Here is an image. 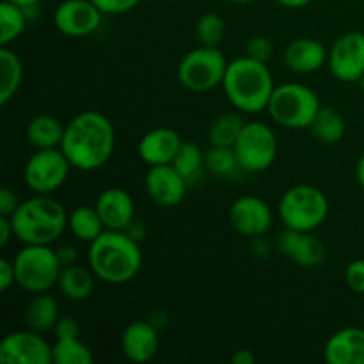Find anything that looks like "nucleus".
<instances>
[{"instance_id": "obj_24", "label": "nucleus", "mask_w": 364, "mask_h": 364, "mask_svg": "<svg viewBox=\"0 0 364 364\" xmlns=\"http://www.w3.org/2000/svg\"><path fill=\"white\" fill-rule=\"evenodd\" d=\"M64 128H66V124L60 123L57 117L50 116V114H38L27 123L25 135L36 149L60 148Z\"/></svg>"}, {"instance_id": "obj_28", "label": "nucleus", "mask_w": 364, "mask_h": 364, "mask_svg": "<svg viewBox=\"0 0 364 364\" xmlns=\"http://www.w3.org/2000/svg\"><path fill=\"white\" fill-rule=\"evenodd\" d=\"M28 14L23 7L2 0L0 2V46H9L16 41L27 27Z\"/></svg>"}, {"instance_id": "obj_33", "label": "nucleus", "mask_w": 364, "mask_h": 364, "mask_svg": "<svg viewBox=\"0 0 364 364\" xmlns=\"http://www.w3.org/2000/svg\"><path fill=\"white\" fill-rule=\"evenodd\" d=\"M226 36V21L217 13H205L196 23V38L201 46L219 48Z\"/></svg>"}, {"instance_id": "obj_40", "label": "nucleus", "mask_w": 364, "mask_h": 364, "mask_svg": "<svg viewBox=\"0 0 364 364\" xmlns=\"http://www.w3.org/2000/svg\"><path fill=\"white\" fill-rule=\"evenodd\" d=\"M55 252H57V258H59L60 265L63 267L73 265V263L78 262L77 247H73V245H60V247L55 249Z\"/></svg>"}, {"instance_id": "obj_9", "label": "nucleus", "mask_w": 364, "mask_h": 364, "mask_svg": "<svg viewBox=\"0 0 364 364\" xmlns=\"http://www.w3.org/2000/svg\"><path fill=\"white\" fill-rule=\"evenodd\" d=\"M233 148L242 171L263 173L272 167L279 144L269 124L263 121H245Z\"/></svg>"}, {"instance_id": "obj_7", "label": "nucleus", "mask_w": 364, "mask_h": 364, "mask_svg": "<svg viewBox=\"0 0 364 364\" xmlns=\"http://www.w3.org/2000/svg\"><path fill=\"white\" fill-rule=\"evenodd\" d=\"M16 284L28 294H45L59 283L63 265L50 245H23L14 256Z\"/></svg>"}, {"instance_id": "obj_5", "label": "nucleus", "mask_w": 364, "mask_h": 364, "mask_svg": "<svg viewBox=\"0 0 364 364\" xmlns=\"http://www.w3.org/2000/svg\"><path fill=\"white\" fill-rule=\"evenodd\" d=\"M277 213L288 230L316 231L329 217V199L318 187L295 185L281 196Z\"/></svg>"}, {"instance_id": "obj_20", "label": "nucleus", "mask_w": 364, "mask_h": 364, "mask_svg": "<svg viewBox=\"0 0 364 364\" xmlns=\"http://www.w3.org/2000/svg\"><path fill=\"white\" fill-rule=\"evenodd\" d=\"M323 358L329 364H364V329L343 327L327 340Z\"/></svg>"}, {"instance_id": "obj_27", "label": "nucleus", "mask_w": 364, "mask_h": 364, "mask_svg": "<svg viewBox=\"0 0 364 364\" xmlns=\"http://www.w3.org/2000/svg\"><path fill=\"white\" fill-rule=\"evenodd\" d=\"M309 130H311L313 137L322 144H336L345 137L347 124H345L343 116L333 107H320Z\"/></svg>"}, {"instance_id": "obj_14", "label": "nucleus", "mask_w": 364, "mask_h": 364, "mask_svg": "<svg viewBox=\"0 0 364 364\" xmlns=\"http://www.w3.org/2000/svg\"><path fill=\"white\" fill-rule=\"evenodd\" d=\"M230 223L237 233L259 238L272 228L274 213L265 199L258 196H240L230 208Z\"/></svg>"}, {"instance_id": "obj_10", "label": "nucleus", "mask_w": 364, "mask_h": 364, "mask_svg": "<svg viewBox=\"0 0 364 364\" xmlns=\"http://www.w3.org/2000/svg\"><path fill=\"white\" fill-rule=\"evenodd\" d=\"M73 169L60 148L38 149L23 167V181L34 194H53L66 183Z\"/></svg>"}, {"instance_id": "obj_15", "label": "nucleus", "mask_w": 364, "mask_h": 364, "mask_svg": "<svg viewBox=\"0 0 364 364\" xmlns=\"http://www.w3.org/2000/svg\"><path fill=\"white\" fill-rule=\"evenodd\" d=\"M277 251L302 269H316L326 259V245L315 237V231L284 228L277 237Z\"/></svg>"}, {"instance_id": "obj_47", "label": "nucleus", "mask_w": 364, "mask_h": 364, "mask_svg": "<svg viewBox=\"0 0 364 364\" xmlns=\"http://www.w3.org/2000/svg\"><path fill=\"white\" fill-rule=\"evenodd\" d=\"M359 85H361V89H363V91H364V75H363V78H361V80H359Z\"/></svg>"}, {"instance_id": "obj_6", "label": "nucleus", "mask_w": 364, "mask_h": 364, "mask_svg": "<svg viewBox=\"0 0 364 364\" xmlns=\"http://www.w3.org/2000/svg\"><path fill=\"white\" fill-rule=\"evenodd\" d=\"M320 107L322 103L311 87L299 82H288V84L276 85L267 110L274 123L279 127L304 130L311 127Z\"/></svg>"}, {"instance_id": "obj_11", "label": "nucleus", "mask_w": 364, "mask_h": 364, "mask_svg": "<svg viewBox=\"0 0 364 364\" xmlns=\"http://www.w3.org/2000/svg\"><path fill=\"white\" fill-rule=\"evenodd\" d=\"M327 66L334 78L345 84L359 82L364 75V32L352 31L333 43Z\"/></svg>"}, {"instance_id": "obj_13", "label": "nucleus", "mask_w": 364, "mask_h": 364, "mask_svg": "<svg viewBox=\"0 0 364 364\" xmlns=\"http://www.w3.org/2000/svg\"><path fill=\"white\" fill-rule=\"evenodd\" d=\"M103 16L92 0H63L53 13V25L68 38H85L98 31Z\"/></svg>"}, {"instance_id": "obj_2", "label": "nucleus", "mask_w": 364, "mask_h": 364, "mask_svg": "<svg viewBox=\"0 0 364 364\" xmlns=\"http://www.w3.org/2000/svg\"><path fill=\"white\" fill-rule=\"evenodd\" d=\"M87 259L95 276L112 287L130 283L142 269L141 245L127 231H103L89 244Z\"/></svg>"}, {"instance_id": "obj_32", "label": "nucleus", "mask_w": 364, "mask_h": 364, "mask_svg": "<svg viewBox=\"0 0 364 364\" xmlns=\"http://www.w3.org/2000/svg\"><path fill=\"white\" fill-rule=\"evenodd\" d=\"M206 171L219 178H233L238 171H242L235 148L224 146H210L205 153Z\"/></svg>"}, {"instance_id": "obj_26", "label": "nucleus", "mask_w": 364, "mask_h": 364, "mask_svg": "<svg viewBox=\"0 0 364 364\" xmlns=\"http://www.w3.org/2000/svg\"><path fill=\"white\" fill-rule=\"evenodd\" d=\"M68 230L77 240L91 244L105 231V224L96 206L82 205L68 213Z\"/></svg>"}, {"instance_id": "obj_44", "label": "nucleus", "mask_w": 364, "mask_h": 364, "mask_svg": "<svg viewBox=\"0 0 364 364\" xmlns=\"http://www.w3.org/2000/svg\"><path fill=\"white\" fill-rule=\"evenodd\" d=\"M355 180H358V185L364 192V153L359 156L358 164H355Z\"/></svg>"}, {"instance_id": "obj_29", "label": "nucleus", "mask_w": 364, "mask_h": 364, "mask_svg": "<svg viewBox=\"0 0 364 364\" xmlns=\"http://www.w3.org/2000/svg\"><path fill=\"white\" fill-rule=\"evenodd\" d=\"M245 121L238 112H226L217 116L208 127V142L210 146H224L233 148L244 128Z\"/></svg>"}, {"instance_id": "obj_45", "label": "nucleus", "mask_w": 364, "mask_h": 364, "mask_svg": "<svg viewBox=\"0 0 364 364\" xmlns=\"http://www.w3.org/2000/svg\"><path fill=\"white\" fill-rule=\"evenodd\" d=\"M9 2L16 4V6L23 7V9H36V6H38L41 0H9Z\"/></svg>"}, {"instance_id": "obj_17", "label": "nucleus", "mask_w": 364, "mask_h": 364, "mask_svg": "<svg viewBox=\"0 0 364 364\" xmlns=\"http://www.w3.org/2000/svg\"><path fill=\"white\" fill-rule=\"evenodd\" d=\"M105 230L127 231L134 223L135 205L132 196L121 187H109L100 192L95 203Z\"/></svg>"}, {"instance_id": "obj_3", "label": "nucleus", "mask_w": 364, "mask_h": 364, "mask_svg": "<svg viewBox=\"0 0 364 364\" xmlns=\"http://www.w3.org/2000/svg\"><path fill=\"white\" fill-rule=\"evenodd\" d=\"M220 87L238 112L258 114L269 107L276 84L267 63L244 55L230 60Z\"/></svg>"}, {"instance_id": "obj_18", "label": "nucleus", "mask_w": 364, "mask_h": 364, "mask_svg": "<svg viewBox=\"0 0 364 364\" xmlns=\"http://www.w3.org/2000/svg\"><path fill=\"white\" fill-rule=\"evenodd\" d=\"M181 142L183 141L176 130L159 127L142 135L137 144V153L142 162L148 164L149 167L166 166V164H173Z\"/></svg>"}, {"instance_id": "obj_38", "label": "nucleus", "mask_w": 364, "mask_h": 364, "mask_svg": "<svg viewBox=\"0 0 364 364\" xmlns=\"http://www.w3.org/2000/svg\"><path fill=\"white\" fill-rule=\"evenodd\" d=\"M20 199H18L16 192L11 191L9 187L0 188V215L11 217L16 208L20 206Z\"/></svg>"}, {"instance_id": "obj_37", "label": "nucleus", "mask_w": 364, "mask_h": 364, "mask_svg": "<svg viewBox=\"0 0 364 364\" xmlns=\"http://www.w3.org/2000/svg\"><path fill=\"white\" fill-rule=\"evenodd\" d=\"M55 340H66V338H80V326L73 316H60L53 327Z\"/></svg>"}, {"instance_id": "obj_8", "label": "nucleus", "mask_w": 364, "mask_h": 364, "mask_svg": "<svg viewBox=\"0 0 364 364\" xmlns=\"http://www.w3.org/2000/svg\"><path fill=\"white\" fill-rule=\"evenodd\" d=\"M228 64L219 48L199 45L181 57L176 70L178 82L187 91L208 92L223 85Z\"/></svg>"}, {"instance_id": "obj_1", "label": "nucleus", "mask_w": 364, "mask_h": 364, "mask_svg": "<svg viewBox=\"0 0 364 364\" xmlns=\"http://www.w3.org/2000/svg\"><path fill=\"white\" fill-rule=\"evenodd\" d=\"M60 149L73 169L82 173L102 169L112 159L116 149V130L112 121L98 110L77 114L64 128Z\"/></svg>"}, {"instance_id": "obj_41", "label": "nucleus", "mask_w": 364, "mask_h": 364, "mask_svg": "<svg viewBox=\"0 0 364 364\" xmlns=\"http://www.w3.org/2000/svg\"><path fill=\"white\" fill-rule=\"evenodd\" d=\"M11 237H14L13 223H11V217L0 215V245H7V242L11 240Z\"/></svg>"}, {"instance_id": "obj_16", "label": "nucleus", "mask_w": 364, "mask_h": 364, "mask_svg": "<svg viewBox=\"0 0 364 364\" xmlns=\"http://www.w3.org/2000/svg\"><path fill=\"white\" fill-rule=\"evenodd\" d=\"M188 181L174 169L173 164L151 166L146 173L144 188L148 198L162 208H173L185 199Z\"/></svg>"}, {"instance_id": "obj_12", "label": "nucleus", "mask_w": 364, "mask_h": 364, "mask_svg": "<svg viewBox=\"0 0 364 364\" xmlns=\"http://www.w3.org/2000/svg\"><path fill=\"white\" fill-rule=\"evenodd\" d=\"M0 361L6 364H53L52 345L31 329L9 333L0 343Z\"/></svg>"}, {"instance_id": "obj_19", "label": "nucleus", "mask_w": 364, "mask_h": 364, "mask_svg": "<svg viewBox=\"0 0 364 364\" xmlns=\"http://www.w3.org/2000/svg\"><path fill=\"white\" fill-rule=\"evenodd\" d=\"M159 348V329L149 322L135 320L121 334V352L132 363L151 361Z\"/></svg>"}, {"instance_id": "obj_30", "label": "nucleus", "mask_w": 364, "mask_h": 364, "mask_svg": "<svg viewBox=\"0 0 364 364\" xmlns=\"http://www.w3.org/2000/svg\"><path fill=\"white\" fill-rule=\"evenodd\" d=\"M173 166L191 183V181L198 180L206 171L205 153H203V149L196 142L183 141L180 149H178L176 156H174Z\"/></svg>"}, {"instance_id": "obj_34", "label": "nucleus", "mask_w": 364, "mask_h": 364, "mask_svg": "<svg viewBox=\"0 0 364 364\" xmlns=\"http://www.w3.org/2000/svg\"><path fill=\"white\" fill-rule=\"evenodd\" d=\"M245 55L252 57L256 60H262V63H269L270 57L274 53V45L269 38L265 36H255L247 41V46H245Z\"/></svg>"}, {"instance_id": "obj_39", "label": "nucleus", "mask_w": 364, "mask_h": 364, "mask_svg": "<svg viewBox=\"0 0 364 364\" xmlns=\"http://www.w3.org/2000/svg\"><path fill=\"white\" fill-rule=\"evenodd\" d=\"M16 283V272H14V263L7 258L0 259V290L7 291Z\"/></svg>"}, {"instance_id": "obj_35", "label": "nucleus", "mask_w": 364, "mask_h": 364, "mask_svg": "<svg viewBox=\"0 0 364 364\" xmlns=\"http://www.w3.org/2000/svg\"><path fill=\"white\" fill-rule=\"evenodd\" d=\"M95 6L102 11L103 14H110V16H117V14L130 13L132 9L139 6L141 0H92Z\"/></svg>"}, {"instance_id": "obj_43", "label": "nucleus", "mask_w": 364, "mask_h": 364, "mask_svg": "<svg viewBox=\"0 0 364 364\" xmlns=\"http://www.w3.org/2000/svg\"><path fill=\"white\" fill-rule=\"evenodd\" d=\"M281 7H287V9H301V7L309 6L311 0H276Z\"/></svg>"}, {"instance_id": "obj_22", "label": "nucleus", "mask_w": 364, "mask_h": 364, "mask_svg": "<svg viewBox=\"0 0 364 364\" xmlns=\"http://www.w3.org/2000/svg\"><path fill=\"white\" fill-rule=\"evenodd\" d=\"M59 318V302L48 291H45V294H36L31 299V302H28L23 313L25 327L31 331H36L39 334L53 331V327H55Z\"/></svg>"}, {"instance_id": "obj_23", "label": "nucleus", "mask_w": 364, "mask_h": 364, "mask_svg": "<svg viewBox=\"0 0 364 364\" xmlns=\"http://www.w3.org/2000/svg\"><path fill=\"white\" fill-rule=\"evenodd\" d=\"M96 279L98 277L95 276L91 267L85 269V267L78 265V263H73V265L63 267V272H60L57 287H59L60 294L66 299L75 302H82L92 295Z\"/></svg>"}, {"instance_id": "obj_31", "label": "nucleus", "mask_w": 364, "mask_h": 364, "mask_svg": "<svg viewBox=\"0 0 364 364\" xmlns=\"http://www.w3.org/2000/svg\"><path fill=\"white\" fill-rule=\"evenodd\" d=\"M52 363L92 364L95 354L84 341H80V338H66V340H55V343L52 345Z\"/></svg>"}, {"instance_id": "obj_36", "label": "nucleus", "mask_w": 364, "mask_h": 364, "mask_svg": "<svg viewBox=\"0 0 364 364\" xmlns=\"http://www.w3.org/2000/svg\"><path fill=\"white\" fill-rule=\"evenodd\" d=\"M345 281L355 294L364 295V259H354L345 270Z\"/></svg>"}, {"instance_id": "obj_4", "label": "nucleus", "mask_w": 364, "mask_h": 364, "mask_svg": "<svg viewBox=\"0 0 364 364\" xmlns=\"http://www.w3.org/2000/svg\"><path fill=\"white\" fill-rule=\"evenodd\" d=\"M11 223L23 245H52L68 230V212L50 194H36L20 203Z\"/></svg>"}, {"instance_id": "obj_25", "label": "nucleus", "mask_w": 364, "mask_h": 364, "mask_svg": "<svg viewBox=\"0 0 364 364\" xmlns=\"http://www.w3.org/2000/svg\"><path fill=\"white\" fill-rule=\"evenodd\" d=\"M23 82V63L9 46H0V105L16 96Z\"/></svg>"}, {"instance_id": "obj_46", "label": "nucleus", "mask_w": 364, "mask_h": 364, "mask_svg": "<svg viewBox=\"0 0 364 364\" xmlns=\"http://www.w3.org/2000/svg\"><path fill=\"white\" fill-rule=\"evenodd\" d=\"M226 2L235 4V6H247V4L255 2V0H226Z\"/></svg>"}, {"instance_id": "obj_21", "label": "nucleus", "mask_w": 364, "mask_h": 364, "mask_svg": "<svg viewBox=\"0 0 364 364\" xmlns=\"http://www.w3.org/2000/svg\"><path fill=\"white\" fill-rule=\"evenodd\" d=\"M329 52L320 41L313 38H299L284 50V64L290 71L309 75L320 71L327 63Z\"/></svg>"}, {"instance_id": "obj_42", "label": "nucleus", "mask_w": 364, "mask_h": 364, "mask_svg": "<svg viewBox=\"0 0 364 364\" xmlns=\"http://www.w3.org/2000/svg\"><path fill=\"white\" fill-rule=\"evenodd\" d=\"M231 363L233 364H255L256 363V354L249 348H240L233 354L231 358Z\"/></svg>"}]
</instances>
